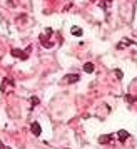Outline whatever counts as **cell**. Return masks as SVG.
<instances>
[{
  "label": "cell",
  "mask_w": 137,
  "mask_h": 149,
  "mask_svg": "<svg viewBox=\"0 0 137 149\" xmlns=\"http://www.w3.org/2000/svg\"><path fill=\"white\" fill-rule=\"evenodd\" d=\"M62 81L65 82V84H74V82L80 81V75H79V74H67V75H64V79H62Z\"/></svg>",
  "instance_id": "cell-1"
},
{
  "label": "cell",
  "mask_w": 137,
  "mask_h": 149,
  "mask_svg": "<svg viewBox=\"0 0 137 149\" xmlns=\"http://www.w3.org/2000/svg\"><path fill=\"white\" fill-rule=\"evenodd\" d=\"M27 52H30V47H28L25 52H24V50H19V49H14V50H12V55L17 57V59H27V57H28Z\"/></svg>",
  "instance_id": "cell-2"
},
{
  "label": "cell",
  "mask_w": 137,
  "mask_h": 149,
  "mask_svg": "<svg viewBox=\"0 0 137 149\" xmlns=\"http://www.w3.org/2000/svg\"><path fill=\"white\" fill-rule=\"evenodd\" d=\"M30 131H32V134L35 136H40L42 134V127L39 122H32V126H30Z\"/></svg>",
  "instance_id": "cell-3"
},
{
  "label": "cell",
  "mask_w": 137,
  "mask_h": 149,
  "mask_svg": "<svg viewBox=\"0 0 137 149\" xmlns=\"http://www.w3.org/2000/svg\"><path fill=\"white\" fill-rule=\"evenodd\" d=\"M129 132H127V131H124V129H122V131H119V132H117V139H119V141H120V142H125V141H127V137H129Z\"/></svg>",
  "instance_id": "cell-4"
},
{
  "label": "cell",
  "mask_w": 137,
  "mask_h": 149,
  "mask_svg": "<svg viewBox=\"0 0 137 149\" xmlns=\"http://www.w3.org/2000/svg\"><path fill=\"white\" fill-rule=\"evenodd\" d=\"M84 72H87V74L94 72V64H92V62H87V64L84 65Z\"/></svg>",
  "instance_id": "cell-5"
},
{
  "label": "cell",
  "mask_w": 137,
  "mask_h": 149,
  "mask_svg": "<svg viewBox=\"0 0 137 149\" xmlns=\"http://www.w3.org/2000/svg\"><path fill=\"white\" fill-rule=\"evenodd\" d=\"M112 137H114V136H100V137H99V142H110Z\"/></svg>",
  "instance_id": "cell-6"
},
{
  "label": "cell",
  "mask_w": 137,
  "mask_h": 149,
  "mask_svg": "<svg viewBox=\"0 0 137 149\" xmlns=\"http://www.w3.org/2000/svg\"><path fill=\"white\" fill-rule=\"evenodd\" d=\"M72 35H82V29H79V27H72Z\"/></svg>",
  "instance_id": "cell-7"
}]
</instances>
